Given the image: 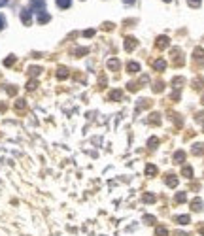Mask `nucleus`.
<instances>
[{
	"label": "nucleus",
	"instance_id": "obj_3",
	"mask_svg": "<svg viewBox=\"0 0 204 236\" xmlns=\"http://www.w3.org/2000/svg\"><path fill=\"white\" fill-rule=\"evenodd\" d=\"M21 21H23L25 25H30V9H28V8L21 11Z\"/></svg>",
	"mask_w": 204,
	"mask_h": 236
},
{
	"label": "nucleus",
	"instance_id": "obj_25",
	"mask_svg": "<svg viewBox=\"0 0 204 236\" xmlns=\"http://www.w3.org/2000/svg\"><path fill=\"white\" fill-rule=\"evenodd\" d=\"M59 77H66V70H64V68H61V72H59Z\"/></svg>",
	"mask_w": 204,
	"mask_h": 236
},
{
	"label": "nucleus",
	"instance_id": "obj_7",
	"mask_svg": "<svg viewBox=\"0 0 204 236\" xmlns=\"http://www.w3.org/2000/svg\"><path fill=\"white\" fill-rule=\"evenodd\" d=\"M176 223H178V225H187V223H191V217H189V215H178Z\"/></svg>",
	"mask_w": 204,
	"mask_h": 236
},
{
	"label": "nucleus",
	"instance_id": "obj_20",
	"mask_svg": "<svg viewBox=\"0 0 204 236\" xmlns=\"http://www.w3.org/2000/svg\"><path fill=\"white\" fill-rule=\"evenodd\" d=\"M153 200H155V196H153V195H144V202H149V204H151Z\"/></svg>",
	"mask_w": 204,
	"mask_h": 236
},
{
	"label": "nucleus",
	"instance_id": "obj_27",
	"mask_svg": "<svg viewBox=\"0 0 204 236\" xmlns=\"http://www.w3.org/2000/svg\"><path fill=\"white\" fill-rule=\"evenodd\" d=\"M123 2H125V4H129V2H132V0H123Z\"/></svg>",
	"mask_w": 204,
	"mask_h": 236
},
{
	"label": "nucleus",
	"instance_id": "obj_1",
	"mask_svg": "<svg viewBox=\"0 0 204 236\" xmlns=\"http://www.w3.org/2000/svg\"><path fill=\"white\" fill-rule=\"evenodd\" d=\"M28 9H30V11H36V13L40 15V13L45 11V2L44 0H30V8Z\"/></svg>",
	"mask_w": 204,
	"mask_h": 236
},
{
	"label": "nucleus",
	"instance_id": "obj_24",
	"mask_svg": "<svg viewBox=\"0 0 204 236\" xmlns=\"http://www.w3.org/2000/svg\"><path fill=\"white\" fill-rule=\"evenodd\" d=\"M13 61H15V57H9V59L4 61V64H6V66H9V64H13Z\"/></svg>",
	"mask_w": 204,
	"mask_h": 236
},
{
	"label": "nucleus",
	"instance_id": "obj_9",
	"mask_svg": "<svg viewBox=\"0 0 204 236\" xmlns=\"http://www.w3.org/2000/svg\"><path fill=\"white\" fill-rule=\"evenodd\" d=\"M134 47H136V40H132V38H127V42H125V49L131 51V49H134Z\"/></svg>",
	"mask_w": 204,
	"mask_h": 236
},
{
	"label": "nucleus",
	"instance_id": "obj_13",
	"mask_svg": "<svg viewBox=\"0 0 204 236\" xmlns=\"http://www.w3.org/2000/svg\"><path fill=\"white\" fill-rule=\"evenodd\" d=\"M181 174H183V176H185V178H191V176H193V168H191V166H183V170H181Z\"/></svg>",
	"mask_w": 204,
	"mask_h": 236
},
{
	"label": "nucleus",
	"instance_id": "obj_6",
	"mask_svg": "<svg viewBox=\"0 0 204 236\" xmlns=\"http://www.w3.org/2000/svg\"><path fill=\"white\" fill-rule=\"evenodd\" d=\"M55 2H57V6H59L61 9H66V8L72 6V0H55Z\"/></svg>",
	"mask_w": 204,
	"mask_h": 236
},
{
	"label": "nucleus",
	"instance_id": "obj_21",
	"mask_svg": "<svg viewBox=\"0 0 204 236\" xmlns=\"http://www.w3.org/2000/svg\"><path fill=\"white\" fill-rule=\"evenodd\" d=\"M189 2V6H193V8H199L200 6V0H187Z\"/></svg>",
	"mask_w": 204,
	"mask_h": 236
},
{
	"label": "nucleus",
	"instance_id": "obj_2",
	"mask_svg": "<svg viewBox=\"0 0 204 236\" xmlns=\"http://www.w3.org/2000/svg\"><path fill=\"white\" fill-rule=\"evenodd\" d=\"M127 70H129L131 74H136L138 70H140V64L134 63V61H129V63H127Z\"/></svg>",
	"mask_w": 204,
	"mask_h": 236
},
{
	"label": "nucleus",
	"instance_id": "obj_17",
	"mask_svg": "<svg viewBox=\"0 0 204 236\" xmlns=\"http://www.w3.org/2000/svg\"><path fill=\"white\" fill-rule=\"evenodd\" d=\"M108 66H110V68H115V70H117V68H119V63H117L115 59H112V61L108 63Z\"/></svg>",
	"mask_w": 204,
	"mask_h": 236
},
{
	"label": "nucleus",
	"instance_id": "obj_28",
	"mask_svg": "<svg viewBox=\"0 0 204 236\" xmlns=\"http://www.w3.org/2000/svg\"><path fill=\"white\" fill-rule=\"evenodd\" d=\"M202 104H204V96H202Z\"/></svg>",
	"mask_w": 204,
	"mask_h": 236
},
{
	"label": "nucleus",
	"instance_id": "obj_5",
	"mask_svg": "<svg viewBox=\"0 0 204 236\" xmlns=\"http://www.w3.org/2000/svg\"><path fill=\"white\" fill-rule=\"evenodd\" d=\"M155 70H159V72H163L164 68H166V61H163V59H159V61H155Z\"/></svg>",
	"mask_w": 204,
	"mask_h": 236
},
{
	"label": "nucleus",
	"instance_id": "obj_23",
	"mask_svg": "<svg viewBox=\"0 0 204 236\" xmlns=\"http://www.w3.org/2000/svg\"><path fill=\"white\" fill-rule=\"evenodd\" d=\"M4 27H6V17H4L2 13H0V30H2Z\"/></svg>",
	"mask_w": 204,
	"mask_h": 236
},
{
	"label": "nucleus",
	"instance_id": "obj_16",
	"mask_svg": "<svg viewBox=\"0 0 204 236\" xmlns=\"http://www.w3.org/2000/svg\"><path fill=\"white\" fill-rule=\"evenodd\" d=\"M166 234H168V231L164 227H159L157 229V236H166Z\"/></svg>",
	"mask_w": 204,
	"mask_h": 236
},
{
	"label": "nucleus",
	"instance_id": "obj_12",
	"mask_svg": "<svg viewBox=\"0 0 204 236\" xmlns=\"http://www.w3.org/2000/svg\"><path fill=\"white\" fill-rule=\"evenodd\" d=\"M145 174H149V176L157 174V166H153V164H147V166H145Z\"/></svg>",
	"mask_w": 204,
	"mask_h": 236
},
{
	"label": "nucleus",
	"instance_id": "obj_4",
	"mask_svg": "<svg viewBox=\"0 0 204 236\" xmlns=\"http://www.w3.org/2000/svg\"><path fill=\"white\" fill-rule=\"evenodd\" d=\"M166 46H168V38H166V36L157 38V47H159V49H164Z\"/></svg>",
	"mask_w": 204,
	"mask_h": 236
},
{
	"label": "nucleus",
	"instance_id": "obj_14",
	"mask_svg": "<svg viewBox=\"0 0 204 236\" xmlns=\"http://www.w3.org/2000/svg\"><path fill=\"white\" fill-rule=\"evenodd\" d=\"M200 208H202V200H200V198H195V200H193V210H197V212H199Z\"/></svg>",
	"mask_w": 204,
	"mask_h": 236
},
{
	"label": "nucleus",
	"instance_id": "obj_22",
	"mask_svg": "<svg viewBox=\"0 0 204 236\" xmlns=\"http://www.w3.org/2000/svg\"><path fill=\"white\" fill-rule=\"evenodd\" d=\"M110 98H112V100L113 98H121V91H113L112 95H110Z\"/></svg>",
	"mask_w": 204,
	"mask_h": 236
},
{
	"label": "nucleus",
	"instance_id": "obj_18",
	"mask_svg": "<svg viewBox=\"0 0 204 236\" xmlns=\"http://www.w3.org/2000/svg\"><path fill=\"white\" fill-rule=\"evenodd\" d=\"M185 200V193H178L176 195V202H183Z\"/></svg>",
	"mask_w": 204,
	"mask_h": 236
},
{
	"label": "nucleus",
	"instance_id": "obj_15",
	"mask_svg": "<svg viewBox=\"0 0 204 236\" xmlns=\"http://www.w3.org/2000/svg\"><path fill=\"white\" fill-rule=\"evenodd\" d=\"M193 153H195V155L202 153V144H195V147H193Z\"/></svg>",
	"mask_w": 204,
	"mask_h": 236
},
{
	"label": "nucleus",
	"instance_id": "obj_26",
	"mask_svg": "<svg viewBox=\"0 0 204 236\" xmlns=\"http://www.w3.org/2000/svg\"><path fill=\"white\" fill-rule=\"evenodd\" d=\"M155 144H157V138H151V140H149V145H151V147H153Z\"/></svg>",
	"mask_w": 204,
	"mask_h": 236
},
{
	"label": "nucleus",
	"instance_id": "obj_8",
	"mask_svg": "<svg viewBox=\"0 0 204 236\" xmlns=\"http://www.w3.org/2000/svg\"><path fill=\"white\" fill-rule=\"evenodd\" d=\"M166 185H168V187H176V185H178V178H176V176H172V174H168V178H166Z\"/></svg>",
	"mask_w": 204,
	"mask_h": 236
},
{
	"label": "nucleus",
	"instance_id": "obj_19",
	"mask_svg": "<svg viewBox=\"0 0 204 236\" xmlns=\"http://www.w3.org/2000/svg\"><path fill=\"white\" fill-rule=\"evenodd\" d=\"M144 221L147 223V225H153V223H155V219H153V215H145V217H144Z\"/></svg>",
	"mask_w": 204,
	"mask_h": 236
},
{
	"label": "nucleus",
	"instance_id": "obj_29",
	"mask_svg": "<svg viewBox=\"0 0 204 236\" xmlns=\"http://www.w3.org/2000/svg\"><path fill=\"white\" fill-rule=\"evenodd\" d=\"M164 2H170V0H164Z\"/></svg>",
	"mask_w": 204,
	"mask_h": 236
},
{
	"label": "nucleus",
	"instance_id": "obj_11",
	"mask_svg": "<svg viewBox=\"0 0 204 236\" xmlns=\"http://www.w3.org/2000/svg\"><path fill=\"white\" fill-rule=\"evenodd\" d=\"M183 159H185V153H183V151H176V155H174V163H183Z\"/></svg>",
	"mask_w": 204,
	"mask_h": 236
},
{
	"label": "nucleus",
	"instance_id": "obj_10",
	"mask_svg": "<svg viewBox=\"0 0 204 236\" xmlns=\"http://www.w3.org/2000/svg\"><path fill=\"white\" fill-rule=\"evenodd\" d=\"M49 13H45V11H44V13H40V15H38V23H40V25H44V23H47V21H49Z\"/></svg>",
	"mask_w": 204,
	"mask_h": 236
}]
</instances>
